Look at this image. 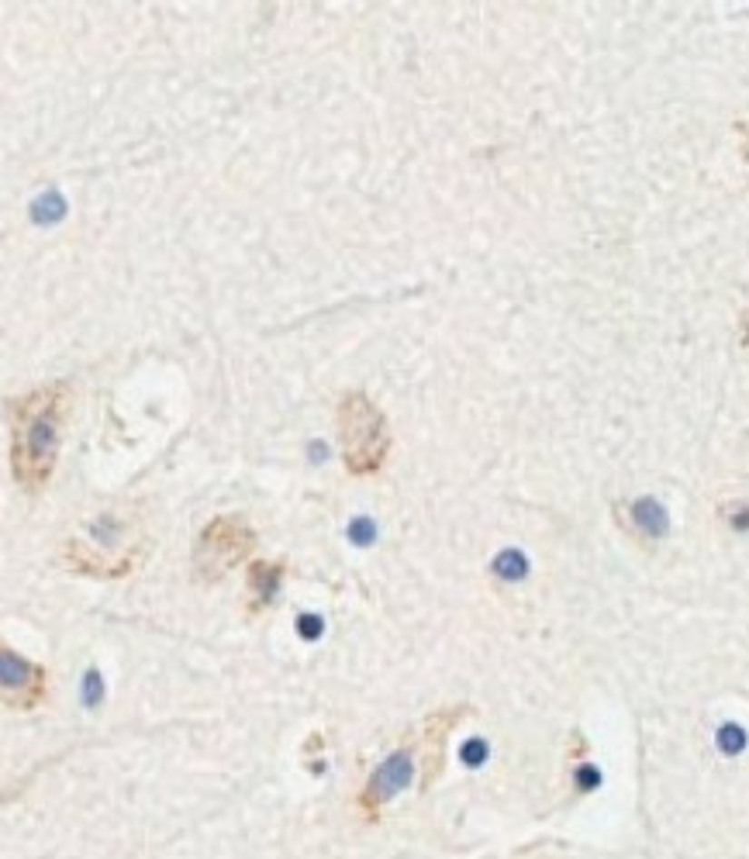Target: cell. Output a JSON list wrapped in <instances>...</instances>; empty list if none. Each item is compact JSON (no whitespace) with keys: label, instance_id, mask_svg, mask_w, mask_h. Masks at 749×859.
I'll return each mask as SVG.
<instances>
[{"label":"cell","instance_id":"obj_14","mask_svg":"<svg viewBox=\"0 0 749 859\" xmlns=\"http://www.w3.org/2000/svg\"><path fill=\"white\" fill-rule=\"evenodd\" d=\"M301 636L304 638L321 636V618H314V615H301Z\"/></svg>","mask_w":749,"mask_h":859},{"label":"cell","instance_id":"obj_5","mask_svg":"<svg viewBox=\"0 0 749 859\" xmlns=\"http://www.w3.org/2000/svg\"><path fill=\"white\" fill-rule=\"evenodd\" d=\"M0 666H4V705L28 711L42 701V694H45V670L42 666L28 663L25 656L11 653V649H4Z\"/></svg>","mask_w":749,"mask_h":859},{"label":"cell","instance_id":"obj_15","mask_svg":"<svg viewBox=\"0 0 749 859\" xmlns=\"http://www.w3.org/2000/svg\"><path fill=\"white\" fill-rule=\"evenodd\" d=\"M101 694H104L101 676H97V673H87V705H97V701H101Z\"/></svg>","mask_w":749,"mask_h":859},{"label":"cell","instance_id":"obj_9","mask_svg":"<svg viewBox=\"0 0 749 859\" xmlns=\"http://www.w3.org/2000/svg\"><path fill=\"white\" fill-rule=\"evenodd\" d=\"M494 573H498L501 580H522L525 573H528V559H525L522 552L505 549L494 559Z\"/></svg>","mask_w":749,"mask_h":859},{"label":"cell","instance_id":"obj_3","mask_svg":"<svg viewBox=\"0 0 749 859\" xmlns=\"http://www.w3.org/2000/svg\"><path fill=\"white\" fill-rule=\"evenodd\" d=\"M339 429H342V456L346 469L356 477H366L380 469L390 449V431L380 408L366 394H349L339 408Z\"/></svg>","mask_w":749,"mask_h":859},{"label":"cell","instance_id":"obj_1","mask_svg":"<svg viewBox=\"0 0 749 859\" xmlns=\"http://www.w3.org/2000/svg\"><path fill=\"white\" fill-rule=\"evenodd\" d=\"M70 411V383L55 380L11 404V463L25 490L45 487L59 459L63 425Z\"/></svg>","mask_w":749,"mask_h":859},{"label":"cell","instance_id":"obj_7","mask_svg":"<svg viewBox=\"0 0 749 859\" xmlns=\"http://www.w3.org/2000/svg\"><path fill=\"white\" fill-rule=\"evenodd\" d=\"M632 521L643 528L649 538H663V535L670 532V518H666V508H663L660 500L653 498H639L636 504H632Z\"/></svg>","mask_w":749,"mask_h":859},{"label":"cell","instance_id":"obj_6","mask_svg":"<svg viewBox=\"0 0 749 859\" xmlns=\"http://www.w3.org/2000/svg\"><path fill=\"white\" fill-rule=\"evenodd\" d=\"M411 774H415V763H411V753L408 749H398L377 766V774L370 776L363 791V808L377 811L380 805H387L394 794H401L408 784H411Z\"/></svg>","mask_w":749,"mask_h":859},{"label":"cell","instance_id":"obj_2","mask_svg":"<svg viewBox=\"0 0 749 859\" xmlns=\"http://www.w3.org/2000/svg\"><path fill=\"white\" fill-rule=\"evenodd\" d=\"M145 542H132L128 521L118 515H101L87 525V535L70 538L66 556L80 573L94 577H118L139 563V549Z\"/></svg>","mask_w":749,"mask_h":859},{"label":"cell","instance_id":"obj_10","mask_svg":"<svg viewBox=\"0 0 749 859\" xmlns=\"http://www.w3.org/2000/svg\"><path fill=\"white\" fill-rule=\"evenodd\" d=\"M63 211H66V204H63V197L55 193V190H49L42 201H35V222L38 224H53L63 218Z\"/></svg>","mask_w":749,"mask_h":859},{"label":"cell","instance_id":"obj_11","mask_svg":"<svg viewBox=\"0 0 749 859\" xmlns=\"http://www.w3.org/2000/svg\"><path fill=\"white\" fill-rule=\"evenodd\" d=\"M718 745H722L725 753H739V749L746 745V732H743L739 725H725V728L718 732Z\"/></svg>","mask_w":749,"mask_h":859},{"label":"cell","instance_id":"obj_4","mask_svg":"<svg viewBox=\"0 0 749 859\" xmlns=\"http://www.w3.org/2000/svg\"><path fill=\"white\" fill-rule=\"evenodd\" d=\"M256 546V535L245 525L242 518L225 515L214 518L208 528L197 538V549H193V567L204 580H218L225 577L228 569L235 567L239 559H245Z\"/></svg>","mask_w":749,"mask_h":859},{"label":"cell","instance_id":"obj_13","mask_svg":"<svg viewBox=\"0 0 749 859\" xmlns=\"http://www.w3.org/2000/svg\"><path fill=\"white\" fill-rule=\"evenodd\" d=\"M488 756V742L484 739H470V745L463 749V759L470 763V766H480V759Z\"/></svg>","mask_w":749,"mask_h":859},{"label":"cell","instance_id":"obj_8","mask_svg":"<svg viewBox=\"0 0 749 859\" xmlns=\"http://www.w3.org/2000/svg\"><path fill=\"white\" fill-rule=\"evenodd\" d=\"M280 580H283V569L277 563H256V567L249 569V590H252V597L260 604H270L277 597Z\"/></svg>","mask_w":749,"mask_h":859},{"label":"cell","instance_id":"obj_16","mask_svg":"<svg viewBox=\"0 0 749 859\" xmlns=\"http://www.w3.org/2000/svg\"><path fill=\"white\" fill-rule=\"evenodd\" d=\"M732 525H735V528H749V508H743L739 515L732 518Z\"/></svg>","mask_w":749,"mask_h":859},{"label":"cell","instance_id":"obj_12","mask_svg":"<svg viewBox=\"0 0 749 859\" xmlns=\"http://www.w3.org/2000/svg\"><path fill=\"white\" fill-rule=\"evenodd\" d=\"M373 535H377V528H373V521H370V518H356V521L349 525V538H352L356 546H370V542H373Z\"/></svg>","mask_w":749,"mask_h":859}]
</instances>
